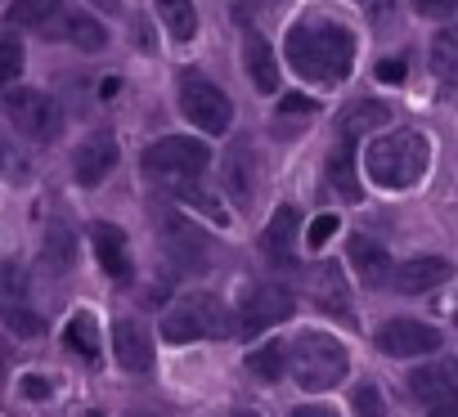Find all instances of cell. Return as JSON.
I'll list each match as a JSON object with an SVG mask.
<instances>
[{"instance_id":"7402d4cb","label":"cell","mask_w":458,"mask_h":417,"mask_svg":"<svg viewBox=\"0 0 458 417\" xmlns=\"http://www.w3.org/2000/svg\"><path fill=\"white\" fill-rule=\"evenodd\" d=\"M157 19L166 23L171 41H193V32H198L193 0H157Z\"/></svg>"},{"instance_id":"7bdbcfd3","label":"cell","mask_w":458,"mask_h":417,"mask_svg":"<svg viewBox=\"0 0 458 417\" xmlns=\"http://www.w3.org/2000/svg\"><path fill=\"white\" fill-rule=\"evenodd\" d=\"M135 417H157V413H135Z\"/></svg>"},{"instance_id":"f546056e","label":"cell","mask_w":458,"mask_h":417,"mask_svg":"<svg viewBox=\"0 0 458 417\" xmlns=\"http://www.w3.org/2000/svg\"><path fill=\"white\" fill-rule=\"evenodd\" d=\"M333 234H337V216H333V212H324V216H315V221H310V229H306V247H315V252H319Z\"/></svg>"},{"instance_id":"7a4b0ae2","label":"cell","mask_w":458,"mask_h":417,"mask_svg":"<svg viewBox=\"0 0 458 417\" xmlns=\"http://www.w3.org/2000/svg\"><path fill=\"white\" fill-rule=\"evenodd\" d=\"M431 166V144L418 130H386L364 148V171L377 188H413Z\"/></svg>"},{"instance_id":"836d02e7","label":"cell","mask_w":458,"mask_h":417,"mask_svg":"<svg viewBox=\"0 0 458 417\" xmlns=\"http://www.w3.org/2000/svg\"><path fill=\"white\" fill-rule=\"evenodd\" d=\"M46 256H55L59 265H68V261H72V238H68L64 229H55L50 243H46Z\"/></svg>"},{"instance_id":"ac0fdd59","label":"cell","mask_w":458,"mask_h":417,"mask_svg":"<svg viewBox=\"0 0 458 417\" xmlns=\"http://www.w3.org/2000/svg\"><path fill=\"white\" fill-rule=\"evenodd\" d=\"M310 296H315V301H319V310H328L333 319L355 323V314L346 310V279H342V270H337V265H324V270L310 279Z\"/></svg>"},{"instance_id":"9a60e30c","label":"cell","mask_w":458,"mask_h":417,"mask_svg":"<svg viewBox=\"0 0 458 417\" xmlns=\"http://www.w3.org/2000/svg\"><path fill=\"white\" fill-rule=\"evenodd\" d=\"M351 265H355V279L364 288H382L391 279V252L377 243V238H351Z\"/></svg>"},{"instance_id":"3957f363","label":"cell","mask_w":458,"mask_h":417,"mask_svg":"<svg viewBox=\"0 0 458 417\" xmlns=\"http://www.w3.org/2000/svg\"><path fill=\"white\" fill-rule=\"evenodd\" d=\"M288 363H293L297 386H301V390H315V395H319V390H333L337 381H346V368H351L346 346H342L337 337H328V332H301V337L293 341Z\"/></svg>"},{"instance_id":"1f68e13d","label":"cell","mask_w":458,"mask_h":417,"mask_svg":"<svg viewBox=\"0 0 458 417\" xmlns=\"http://www.w3.org/2000/svg\"><path fill=\"white\" fill-rule=\"evenodd\" d=\"M355 413H360V417H386L377 386H360V390H355Z\"/></svg>"},{"instance_id":"8fae6325","label":"cell","mask_w":458,"mask_h":417,"mask_svg":"<svg viewBox=\"0 0 458 417\" xmlns=\"http://www.w3.org/2000/svg\"><path fill=\"white\" fill-rule=\"evenodd\" d=\"M113 166H117V139H113L108 130L90 135V139L77 148V157H72V175H77V184H86V188L104 184Z\"/></svg>"},{"instance_id":"5b68a950","label":"cell","mask_w":458,"mask_h":417,"mask_svg":"<svg viewBox=\"0 0 458 417\" xmlns=\"http://www.w3.org/2000/svg\"><path fill=\"white\" fill-rule=\"evenodd\" d=\"M207 162H211V148L202 139H193V135H166V139L144 148V171L153 179H166L171 188L193 184L207 171Z\"/></svg>"},{"instance_id":"8992f818","label":"cell","mask_w":458,"mask_h":417,"mask_svg":"<svg viewBox=\"0 0 458 417\" xmlns=\"http://www.w3.org/2000/svg\"><path fill=\"white\" fill-rule=\"evenodd\" d=\"M5 113H10V121H14L28 139H37V144H50V139H59V130H64V108H59L46 90H32V86H10Z\"/></svg>"},{"instance_id":"60d3db41","label":"cell","mask_w":458,"mask_h":417,"mask_svg":"<svg viewBox=\"0 0 458 417\" xmlns=\"http://www.w3.org/2000/svg\"><path fill=\"white\" fill-rule=\"evenodd\" d=\"M431 417H458V408H436Z\"/></svg>"},{"instance_id":"4dcf8cb0","label":"cell","mask_w":458,"mask_h":417,"mask_svg":"<svg viewBox=\"0 0 458 417\" xmlns=\"http://www.w3.org/2000/svg\"><path fill=\"white\" fill-rule=\"evenodd\" d=\"M0 319H5L14 332H37L41 328V319L28 314V305H0Z\"/></svg>"},{"instance_id":"e575fe53","label":"cell","mask_w":458,"mask_h":417,"mask_svg":"<svg viewBox=\"0 0 458 417\" xmlns=\"http://www.w3.org/2000/svg\"><path fill=\"white\" fill-rule=\"evenodd\" d=\"M257 10H261V0H229V14H234V23H239V28L257 23Z\"/></svg>"},{"instance_id":"ffe728a7","label":"cell","mask_w":458,"mask_h":417,"mask_svg":"<svg viewBox=\"0 0 458 417\" xmlns=\"http://www.w3.org/2000/svg\"><path fill=\"white\" fill-rule=\"evenodd\" d=\"M297 225H301L297 206H279V212L270 216V229H266V252H270L275 261H288V256H293V243H297Z\"/></svg>"},{"instance_id":"d6a6232c","label":"cell","mask_w":458,"mask_h":417,"mask_svg":"<svg viewBox=\"0 0 458 417\" xmlns=\"http://www.w3.org/2000/svg\"><path fill=\"white\" fill-rule=\"evenodd\" d=\"M413 10H418L422 19H449V14L458 10V0H413Z\"/></svg>"},{"instance_id":"d6986e66","label":"cell","mask_w":458,"mask_h":417,"mask_svg":"<svg viewBox=\"0 0 458 417\" xmlns=\"http://www.w3.org/2000/svg\"><path fill=\"white\" fill-rule=\"evenodd\" d=\"M10 23L28 32H50V23H64V0H14Z\"/></svg>"},{"instance_id":"b9f144b4","label":"cell","mask_w":458,"mask_h":417,"mask_svg":"<svg viewBox=\"0 0 458 417\" xmlns=\"http://www.w3.org/2000/svg\"><path fill=\"white\" fill-rule=\"evenodd\" d=\"M234 417H261V413H252V408H243V413H234Z\"/></svg>"},{"instance_id":"83f0119b","label":"cell","mask_w":458,"mask_h":417,"mask_svg":"<svg viewBox=\"0 0 458 417\" xmlns=\"http://www.w3.org/2000/svg\"><path fill=\"white\" fill-rule=\"evenodd\" d=\"M23 72V46L14 37H0V86H14Z\"/></svg>"},{"instance_id":"277c9868","label":"cell","mask_w":458,"mask_h":417,"mask_svg":"<svg viewBox=\"0 0 458 417\" xmlns=\"http://www.w3.org/2000/svg\"><path fill=\"white\" fill-rule=\"evenodd\" d=\"M229 332H234V319H229V310L211 292L180 296L162 314V337L171 346H189V341H207V337H229Z\"/></svg>"},{"instance_id":"d590c367","label":"cell","mask_w":458,"mask_h":417,"mask_svg":"<svg viewBox=\"0 0 458 417\" xmlns=\"http://www.w3.org/2000/svg\"><path fill=\"white\" fill-rule=\"evenodd\" d=\"M19 390H23L28 399H50V381H46V377H37V372H28V377L19 381Z\"/></svg>"},{"instance_id":"4316f807","label":"cell","mask_w":458,"mask_h":417,"mask_svg":"<svg viewBox=\"0 0 458 417\" xmlns=\"http://www.w3.org/2000/svg\"><path fill=\"white\" fill-rule=\"evenodd\" d=\"M64 341H68L81 359H95V354H99V323H95V314H72L68 328H64Z\"/></svg>"},{"instance_id":"f1b7e54d","label":"cell","mask_w":458,"mask_h":417,"mask_svg":"<svg viewBox=\"0 0 458 417\" xmlns=\"http://www.w3.org/2000/svg\"><path fill=\"white\" fill-rule=\"evenodd\" d=\"M175 193H180V197H184V202L193 206V212H202V216H211V225H229V216H225V212H220V206H216V197H207L202 188H189V184H180Z\"/></svg>"},{"instance_id":"44dd1931","label":"cell","mask_w":458,"mask_h":417,"mask_svg":"<svg viewBox=\"0 0 458 417\" xmlns=\"http://www.w3.org/2000/svg\"><path fill=\"white\" fill-rule=\"evenodd\" d=\"M431 72L445 86H458V28H440L431 41Z\"/></svg>"},{"instance_id":"ba28073f","label":"cell","mask_w":458,"mask_h":417,"mask_svg":"<svg viewBox=\"0 0 458 417\" xmlns=\"http://www.w3.org/2000/svg\"><path fill=\"white\" fill-rule=\"evenodd\" d=\"M377 350L391 359H418V354L440 350V332L418 323V319H391L377 328Z\"/></svg>"},{"instance_id":"30bf717a","label":"cell","mask_w":458,"mask_h":417,"mask_svg":"<svg viewBox=\"0 0 458 417\" xmlns=\"http://www.w3.org/2000/svg\"><path fill=\"white\" fill-rule=\"evenodd\" d=\"M288 314H293V292L279 288V283H266V288H257V292L248 296L243 319H239V332L252 337V332H261V328H270V323H284Z\"/></svg>"},{"instance_id":"ab89813d","label":"cell","mask_w":458,"mask_h":417,"mask_svg":"<svg viewBox=\"0 0 458 417\" xmlns=\"http://www.w3.org/2000/svg\"><path fill=\"white\" fill-rule=\"evenodd\" d=\"M95 10H104V14H113V10H122V0H90Z\"/></svg>"},{"instance_id":"d4e9b609","label":"cell","mask_w":458,"mask_h":417,"mask_svg":"<svg viewBox=\"0 0 458 417\" xmlns=\"http://www.w3.org/2000/svg\"><path fill=\"white\" fill-rule=\"evenodd\" d=\"M77 50H104L108 46V32H104V23H95L90 14H64V28H59Z\"/></svg>"},{"instance_id":"74e56055","label":"cell","mask_w":458,"mask_h":417,"mask_svg":"<svg viewBox=\"0 0 458 417\" xmlns=\"http://www.w3.org/2000/svg\"><path fill=\"white\" fill-rule=\"evenodd\" d=\"M310 108H315V99H306V95H284L279 99V117L284 113H310Z\"/></svg>"},{"instance_id":"e0dca14e","label":"cell","mask_w":458,"mask_h":417,"mask_svg":"<svg viewBox=\"0 0 458 417\" xmlns=\"http://www.w3.org/2000/svg\"><path fill=\"white\" fill-rule=\"evenodd\" d=\"M225 188H229V197L234 202H252V193H257V179H252V148L239 139V144H229V153H225Z\"/></svg>"},{"instance_id":"603a6c76","label":"cell","mask_w":458,"mask_h":417,"mask_svg":"<svg viewBox=\"0 0 458 417\" xmlns=\"http://www.w3.org/2000/svg\"><path fill=\"white\" fill-rule=\"evenodd\" d=\"M382 126H391V108L377 99H364L342 113V135H364V130H382Z\"/></svg>"},{"instance_id":"52a82bcc","label":"cell","mask_w":458,"mask_h":417,"mask_svg":"<svg viewBox=\"0 0 458 417\" xmlns=\"http://www.w3.org/2000/svg\"><path fill=\"white\" fill-rule=\"evenodd\" d=\"M180 108H184V117L198 130H211V135H225L229 121H234L229 95L220 86H211L207 77H198V72H184V81H180Z\"/></svg>"},{"instance_id":"f35d334b","label":"cell","mask_w":458,"mask_h":417,"mask_svg":"<svg viewBox=\"0 0 458 417\" xmlns=\"http://www.w3.org/2000/svg\"><path fill=\"white\" fill-rule=\"evenodd\" d=\"M293 417H337V408H328V404H301V408H293Z\"/></svg>"},{"instance_id":"7c38bea8","label":"cell","mask_w":458,"mask_h":417,"mask_svg":"<svg viewBox=\"0 0 458 417\" xmlns=\"http://www.w3.org/2000/svg\"><path fill=\"white\" fill-rule=\"evenodd\" d=\"M90 238H95V256H99L104 274H108L113 283H131L135 265H131V247H126V234H122L117 225H95V229H90Z\"/></svg>"},{"instance_id":"6da1fadb","label":"cell","mask_w":458,"mask_h":417,"mask_svg":"<svg viewBox=\"0 0 458 417\" xmlns=\"http://www.w3.org/2000/svg\"><path fill=\"white\" fill-rule=\"evenodd\" d=\"M288 63L306 81H342L355 68V32L333 19H306L288 32Z\"/></svg>"},{"instance_id":"5bb4252c","label":"cell","mask_w":458,"mask_h":417,"mask_svg":"<svg viewBox=\"0 0 458 417\" xmlns=\"http://www.w3.org/2000/svg\"><path fill=\"white\" fill-rule=\"evenodd\" d=\"M243 68H248V77H252V86L261 95H275L279 90V59H275V46L266 37L248 32V41H243Z\"/></svg>"},{"instance_id":"ee69618b","label":"cell","mask_w":458,"mask_h":417,"mask_svg":"<svg viewBox=\"0 0 458 417\" xmlns=\"http://www.w3.org/2000/svg\"><path fill=\"white\" fill-rule=\"evenodd\" d=\"M454 319H458V310H454Z\"/></svg>"},{"instance_id":"484cf974","label":"cell","mask_w":458,"mask_h":417,"mask_svg":"<svg viewBox=\"0 0 458 417\" xmlns=\"http://www.w3.org/2000/svg\"><path fill=\"white\" fill-rule=\"evenodd\" d=\"M284 368H288V350L284 341H266L248 354V372L261 377V381H284Z\"/></svg>"},{"instance_id":"9c48e42d","label":"cell","mask_w":458,"mask_h":417,"mask_svg":"<svg viewBox=\"0 0 458 417\" xmlns=\"http://www.w3.org/2000/svg\"><path fill=\"white\" fill-rule=\"evenodd\" d=\"M409 395L431 408H458V359H436L409 372Z\"/></svg>"},{"instance_id":"8d00e7d4","label":"cell","mask_w":458,"mask_h":417,"mask_svg":"<svg viewBox=\"0 0 458 417\" xmlns=\"http://www.w3.org/2000/svg\"><path fill=\"white\" fill-rule=\"evenodd\" d=\"M377 81H386V86L404 81V59H386V63H377Z\"/></svg>"},{"instance_id":"2e32d148","label":"cell","mask_w":458,"mask_h":417,"mask_svg":"<svg viewBox=\"0 0 458 417\" xmlns=\"http://www.w3.org/2000/svg\"><path fill=\"white\" fill-rule=\"evenodd\" d=\"M449 274H454V270H449V261H440V256H418V261H409V265H400V270H395V288H400V292H409V296H418V292L440 288Z\"/></svg>"},{"instance_id":"4fadbf2b","label":"cell","mask_w":458,"mask_h":417,"mask_svg":"<svg viewBox=\"0 0 458 417\" xmlns=\"http://www.w3.org/2000/svg\"><path fill=\"white\" fill-rule=\"evenodd\" d=\"M113 354L126 372H148L153 368V346H148V332L131 319H122L113 328Z\"/></svg>"},{"instance_id":"cb8c5ba5","label":"cell","mask_w":458,"mask_h":417,"mask_svg":"<svg viewBox=\"0 0 458 417\" xmlns=\"http://www.w3.org/2000/svg\"><path fill=\"white\" fill-rule=\"evenodd\" d=\"M328 179H333V188H337L342 197L360 202V179H355V148H351V144H337V148H333V157H328Z\"/></svg>"}]
</instances>
